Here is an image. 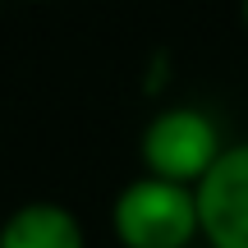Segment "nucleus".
<instances>
[{
	"label": "nucleus",
	"mask_w": 248,
	"mask_h": 248,
	"mask_svg": "<svg viewBox=\"0 0 248 248\" xmlns=\"http://www.w3.org/2000/svg\"><path fill=\"white\" fill-rule=\"evenodd\" d=\"M110 225L124 248H188L202 234L198 193L184 184H170V179L142 175L120 188Z\"/></svg>",
	"instance_id": "nucleus-1"
},
{
	"label": "nucleus",
	"mask_w": 248,
	"mask_h": 248,
	"mask_svg": "<svg viewBox=\"0 0 248 248\" xmlns=\"http://www.w3.org/2000/svg\"><path fill=\"white\" fill-rule=\"evenodd\" d=\"M221 152L225 147L216 124L193 106H170L161 115H152V124L142 129V166L152 179L198 188Z\"/></svg>",
	"instance_id": "nucleus-2"
},
{
	"label": "nucleus",
	"mask_w": 248,
	"mask_h": 248,
	"mask_svg": "<svg viewBox=\"0 0 248 248\" xmlns=\"http://www.w3.org/2000/svg\"><path fill=\"white\" fill-rule=\"evenodd\" d=\"M193 193L207 248H248V142L225 147Z\"/></svg>",
	"instance_id": "nucleus-3"
},
{
	"label": "nucleus",
	"mask_w": 248,
	"mask_h": 248,
	"mask_svg": "<svg viewBox=\"0 0 248 248\" xmlns=\"http://www.w3.org/2000/svg\"><path fill=\"white\" fill-rule=\"evenodd\" d=\"M0 248H83V225L60 202H23L0 225Z\"/></svg>",
	"instance_id": "nucleus-4"
},
{
	"label": "nucleus",
	"mask_w": 248,
	"mask_h": 248,
	"mask_svg": "<svg viewBox=\"0 0 248 248\" xmlns=\"http://www.w3.org/2000/svg\"><path fill=\"white\" fill-rule=\"evenodd\" d=\"M239 9H244V28H248V0H244V5H239Z\"/></svg>",
	"instance_id": "nucleus-5"
}]
</instances>
